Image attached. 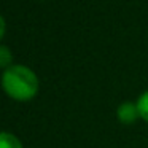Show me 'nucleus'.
Segmentation results:
<instances>
[{"mask_svg": "<svg viewBox=\"0 0 148 148\" xmlns=\"http://www.w3.org/2000/svg\"><path fill=\"white\" fill-rule=\"evenodd\" d=\"M2 86L5 92L14 100H30L38 92V77L26 65H11L2 75Z\"/></svg>", "mask_w": 148, "mask_h": 148, "instance_id": "1", "label": "nucleus"}, {"mask_svg": "<svg viewBox=\"0 0 148 148\" xmlns=\"http://www.w3.org/2000/svg\"><path fill=\"white\" fill-rule=\"evenodd\" d=\"M116 116H118V119L123 123V124H132V123L140 116L137 103L123 102L121 105L118 107V110H116Z\"/></svg>", "mask_w": 148, "mask_h": 148, "instance_id": "2", "label": "nucleus"}, {"mask_svg": "<svg viewBox=\"0 0 148 148\" xmlns=\"http://www.w3.org/2000/svg\"><path fill=\"white\" fill-rule=\"evenodd\" d=\"M0 148H23L19 138L10 132H2L0 135Z\"/></svg>", "mask_w": 148, "mask_h": 148, "instance_id": "3", "label": "nucleus"}, {"mask_svg": "<svg viewBox=\"0 0 148 148\" xmlns=\"http://www.w3.org/2000/svg\"><path fill=\"white\" fill-rule=\"evenodd\" d=\"M137 107H138V113H140V118L145 119L148 123V91H145L140 97H138L137 102Z\"/></svg>", "mask_w": 148, "mask_h": 148, "instance_id": "4", "label": "nucleus"}, {"mask_svg": "<svg viewBox=\"0 0 148 148\" xmlns=\"http://www.w3.org/2000/svg\"><path fill=\"white\" fill-rule=\"evenodd\" d=\"M11 61H13V56H11V51L7 48V46H2L0 48V65H2V69L3 70H7L8 67H11Z\"/></svg>", "mask_w": 148, "mask_h": 148, "instance_id": "5", "label": "nucleus"}, {"mask_svg": "<svg viewBox=\"0 0 148 148\" xmlns=\"http://www.w3.org/2000/svg\"><path fill=\"white\" fill-rule=\"evenodd\" d=\"M0 23H2V30H0V37L3 38V35H5V19H3V18L0 19Z\"/></svg>", "mask_w": 148, "mask_h": 148, "instance_id": "6", "label": "nucleus"}]
</instances>
